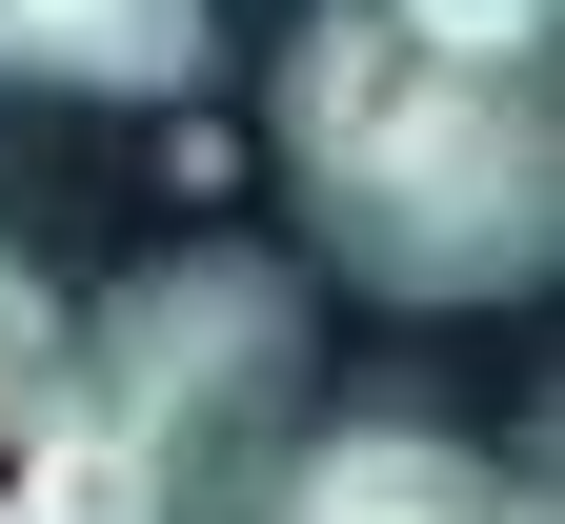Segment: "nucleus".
<instances>
[{
    "instance_id": "obj_1",
    "label": "nucleus",
    "mask_w": 565,
    "mask_h": 524,
    "mask_svg": "<svg viewBox=\"0 0 565 524\" xmlns=\"http://www.w3.org/2000/svg\"><path fill=\"white\" fill-rule=\"evenodd\" d=\"M282 182L364 303H525L565 263V101L545 61L424 41L404 0H303L282 41Z\"/></svg>"
},
{
    "instance_id": "obj_2",
    "label": "nucleus",
    "mask_w": 565,
    "mask_h": 524,
    "mask_svg": "<svg viewBox=\"0 0 565 524\" xmlns=\"http://www.w3.org/2000/svg\"><path fill=\"white\" fill-rule=\"evenodd\" d=\"M82 363H102L121 443L162 464V504H182L223 464H282V424H303V282L243 263V243H182L162 282H121L82 323Z\"/></svg>"
},
{
    "instance_id": "obj_3",
    "label": "nucleus",
    "mask_w": 565,
    "mask_h": 524,
    "mask_svg": "<svg viewBox=\"0 0 565 524\" xmlns=\"http://www.w3.org/2000/svg\"><path fill=\"white\" fill-rule=\"evenodd\" d=\"M0 524H182L162 464L121 443L102 363H82V303L0 243Z\"/></svg>"
},
{
    "instance_id": "obj_4",
    "label": "nucleus",
    "mask_w": 565,
    "mask_h": 524,
    "mask_svg": "<svg viewBox=\"0 0 565 524\" xmlns=\"http://www.w3.org/2000/svg\"><path fill=\"white\" fill-rule=\"evenodd\" d=\"M263 524H545V484L525 464H465V443L404 424V404H364V424H282Z\"/></svg>"
},
{
    "instance_id": "obj_5",
    "label": "nucleus",
    "mask_w": 565,
    "mask_h": 524,
    "mask_svg": "<svg viewBox=\"0 0 565 524\" xmlns=\"http://www.w3.org/2000/svg\"><path fill=\"white\" fill-rule=\"evenodd\" d=\"M223 61V0H0V82L41 101H182Z\"/></svg>"
},
{
    "instance_id": "obj_6",
    "label": "nucleus",
    "mask_w": 565,
    "mask_h": 524,
    "mask_svg": "<svg viewBox=\"0 0 565 524\" xmlns=\"http://www.w3.org/2000/svg\"><path fill=\"white\" fill-rule=\"evenodd\" d=\"M404 21H424V41H484V61H545L565 0H404Z\"/></svg>"
}]
</instances>
